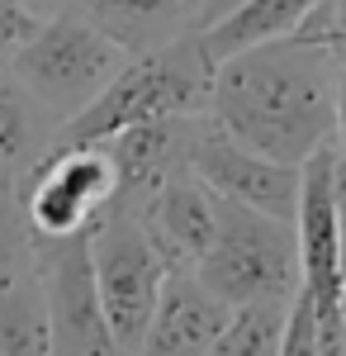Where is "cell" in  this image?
<instances>
[{"mask_svg": "<svg viewBox=\"0 0 346 356\" xmlns=\"http://www.w3.org/2000/svg\"><path fill=\"white\" fill-rule=\"evenodd\" d=\"M337 62L342 43L290 33L213 62L209 119L285 166H304L337 143Z\"/></svg>", "mask_w": 346, "mask_h": 356, "instance_id": "1", "label": "cell"}, {"mask_svg": "<svg viewBox=\"0 0 346 356\" xmlns=\"http://www.w3.org/2000/svg\"><path fill=\"white\" fill-rule=\"evenodd\" d=\"M209 95H213V57L199 33H186L157 53L129 57L119 67V76L57 129V143L76 147V143H105L133 124L199 119V114H209Z\"/></svg>", "mask_w": 346, "mask_h": 356, "instance_id": "2", "label": "cell"}, {"mask_svg": "<svg viewBox=\"0 0 346 356\" xmlns=\"http://www.w3.org/2000/svg\"><path fill=\"white\" fill-rule=\"evenodd\" d=\"M124 62L129 53L119 43H109L81 10H62V15L38 19V29L10 53L5 67L62 129L119 76Z\"/></svg>", "mask_w": 346, "mask_h": 356, "instance_id": "3", "label": "cell"}, {"mask_svg": "<svg viewBox=\"0 0 346 356\" xmlns=\"http://www.w3.org/2000/svg\"><path fill=\"white\" fill-rule=\"evenodd\" d=\"M195 280L213 290L228 309L252 300H294L299 295V238L294 223L270 219L233 200H218V233L195 261Z\"/></svg>", "mask_w": 346, "mask_h": 356, "instance_id": "4", "label": "cell"}, {"mask_svg": "<svg viewBox=\"0 0 346 356\" xmlns=\"http://www.w3.org/2000/svg\"><path fill=\"white\" fill-rule=\"evenodd\" d=\"M90 266H95L100 304H105V318L119 352L138 356L171 266L161 261L157 243L147 238V228L133 209L109 204L105 219L90 228Z\"/></svg>", "mask_w": 346, "mask_h": 356, "instance_id": "5", "label": "cell"}, {"mask_svg": "<svg viewBox=\"0 0 346 356\" xmlns=\"http://www.w3.org/2000/svg\"><path fill=\"white\" fill-rule=\"evenodd\" d=\"M114 195H119V176L100 143H76V147L57 143L19 181V204L33 228V243L90 233L114 204Z\"/></svg>", "mask_w": 346, "mask_h": 356, "instance_id": "6", "label": "cell"}, {"mask_svg": "<svg viewBox=\"0 0 346 356\" xmlns=\"http://www.w3.org/2000/svg\"><path fill=\"white\" fill-rule=\"evenodd\" d=\"M33 271H38L43 304H48L53 356H124L109 332L105 304H100V285L90 266V233L38 243Z\"/></svg>", "mask_w": 346, "mask_h": 356, "instance_id": "7", "label": "cell"}, {"mask_svg": "<svg viewBox=\"0 0 346 356\" xmlns=\"http://www.w3.org/2000/svg\"><path fill=\"white\" fill-rule=\"evenodd\" d=\"M190 171L218 200H233V204H247V209H261L270 219L294 223L299 166H285L275 157H266V152H252L247 143L223 134L209 114L195 124V138H190Z\"/></svg>", "mask_w": 346, "mask_h": 356, "instance_id": "8", "label": "cell"}, {"mask_svg": "<svg viewBox=\"0 0 346 356\" xmlns=\"http://www.w3.org/2000/svg\"><path fill=\"white\" fill-rule=\"evenodd\" d=\"M133 214L142 219L147 238L157 243L161 261L171 271H195V261L209 252L218 233V195L195 171H181L166 186H157Z\"/></svg>", "mask_w": 346, "mask_h": 356, "instance_id": "9", "label": "cell"}, {"mask_svg": "<svg viewBox=\"0 0 346 356\" xmlns=\"http://www.w3.org/2000/svg\"><path fill=\"white\" fill-rule=\"evenodd\" d=\"M199 119H157V124H133L124 134L105 138L100 147L109 152L114 176H119L114 204L138 209L157 186H166L171 176L190 171V138H195V124Z\"/></svg>", "mask_w": 346, "mask_h": 356, "instance_id": "10", "label": "cell"}, {"mask_svg": "<svg viewBox=\"0 0 346 356\" xmlns=\"http://www.w3.org/2000/svg\"><path fill=\"white\" fill-rule=\"evenodd\" d=\"M228 304L213 290H204L195 271H171L161 285L157 314L147 323V337L138 356H209V347L218 342V332L228 323Z\"/></svg>", "mask_w": 346, "mask_h": 356, "instance_id": "11", "label": "cell"}, {"mask_svg": "<svg viewBox=\"0 0 346 356\" xmlns=\"http://www.w3.org/2000/svg\"><path fill=\"white\" fill-rule=\"evenodd\" d=\"M90 24L129 57L157 53L166 43L204 29V0H76Z\"/></svg>", "mask_w": 346, "mask_h": 356, "instance_id": "12", "label": "cell"}, {"mask_svg": "<svg viewBox=\"0 0 346 356\" xmlns=\"http://www.w3.org/2000/svg\"><path fill=\"white\" fill-rule=\"evenodd\" d=\"M53 143H57V119L0 62V181L19 186L53 152Z\"/></svg>", "mask_w": 346, "mask_h": 356, "instance_id": "13", "label": "cell"}, {"mask_svg": "<svg viewBox=\"0 0 346 356\" xmlns=\"http://www.w3.org/2000/svg\"><path fill=\"white\" fill-rule=\"evenodd\" d=\"M322 5H327V0H242L233 15H223V19H213L209 29H199V38H204L209 57L218 62V57L242 53V48H252V43H270V38L299 33Z\"/></svg>", "mask_w": 346, "mask_h": 356, "instance_id": "14", "label": "cell"}, {"mask_svg": "<svg viewBox=\"0 0 346 356\" xmlns=\"http://www.w3.org/2000/svg\"><path fill=\"white\" fill-rule=\"evenodd\" d=\"M0 356H53L38 271L0 290Z\"/></svg>", "mask_w": 346, "mask_h": 356, "instance_id": "15", "label": "cell"}, {"mask_svg": "<svg viewBox=\"0 0 346 356\" xmlns=\"http://www.w3.org/2000/svg\"><path fill=\"white\" fill-rule=\"evenodd\" d=\"M285 318H290V300L238 304L218 332V342L209 347V356H280Z\"/></svg>", "mask_w": 346, "mask_h": 356, "instance_id": "16", "label": "cell"}, {"mask_svg": "<svg viewBox=\"0 0 346 356\" xmlns=\"http://www.w3.org/2000/svg\"><path fill=\"white\" fill-rule=\"evenodd\" d=\"M33 228L24 219V204H19V186L15 181H0V290L33 275Z\"/></svg>", "mask_w": 346, "mask_h": 356, "instance_id": "17", "label": "cell"}, {"mask_svg": "<svg viewBox=\"0 0 346 356\" xmlns=\"http://www.w3.org/2000/svg\"><path fill=\"white\" fill-rule=\"evenodd\" d=\"M280 356H318V309L299 290L290 300V318H285V337H280Z\"/></svg>", "mask_w": 346, "mask_h": 356, "instance_id": "18", "label": "cell"}, {"mask_svg": "<svg viewBox=\"0 0 346 356\" xmlns=\"http://www.w3.org/2000/svg\"><path fill=\"white\" fill-rule=\"evenodd\" d=\"M38 29V15L24 0H0V62H10V53Z\"/></svg>", "mask_w": 346, "mask_h": 356, "instance_id": "19", "label": "cell"}, {"mask_svg": "<svg viewBox=\"0 0 346 356\" xmlns=\"http://www.w3.org/2000/svg\"><path fill=\"white\" fill-rule=\"evenodd\" d=\"M299 33H313V38H327V43H346V0H327Z\"/></svg>", "mask_w": 346, "mask_h": 356, "instance_id": "20", "label": "cell"}, {"mask_svg": "<svg viewBox=\"0 0 346 356\" xmlns=\"http://www.w3.org/2000/svg\"><path fill=\"white\" fill-rule=\"evenodd\" d=\"M337 152H346V43H342V62H337Z\"/></svg>", "mask_w": 346, "mask_h": 356, "instance_id": "21", "label": "cell"}, {"mask_svg": "<svg viewBox=\"0 0 346 356\" xmlns=\"http://www.w3.org/2000/svg\"><path fill=\"white\" fill-rule=\"evenodd\" d=\"M332 191H337V204L346 219V152H332Z\"/></svg>", "mask_w": 346, "mask_h": 356, "instance_id": "22", "label": "cell"}, {"mask_svg": "<svg viewBox=\"0 0 346 356\" xmlns=\"http://www.w3.org/2000/svg\"><path fill=\"white\" fill-rule=\"evenodd\" d=\"M24 5L33 10V15H38V19H48V15H62V10H72L76 0H24Z\"/></svg>", "mask_w": 346, "mask_h": 356, "instance_id": "23", "label": "cell"}, {"mask_svg": "<svg viewBox=\"0 0 346 356\" xmlns=\"http://www.w3.org/2000/svg\"><path fill=\"white\" fill-rule=\"evenodd\" d=\"M242 0H204V29L213 24V19H223V15H233Z\"/></svg>", "mask_w": 346, "mask_h": 356, "instance_id": "24", "label": "cell"}, {"mask_svg": "<svg viewBox=\"0 0 346 356\" xmlns=\"http://www.w3.org/2000/svg\"><path fill=\"white\" fill-rule=\"evenodd\" d=\"M342 280H346V247H342ZM342 295H346V285H342Z\"/></svg>", "mask_w": 346, "mask_h": 356, "instance_id": "25", "label": "cell"}, {"mask_svg": "<svg viewBox=\"0 0 346 356\" xmlns=\"http://www.w3.org/2000/svg\"><path fill=\"white\" fill-rule=\"evenodd\" d=\"M342 318H346V295H342Z\"/></svg>", "mask_w": 346, "mask_h": 356, "instance_id": "26", "label": "cell"}, {"mask_svg": "<svg viewBox=\"0 0 346 356\" xmlns=\"http://www.w3.org/2000/svg\"><path fill=\"white\" fill-rule=\"evenodd\" d=\"M342 228H346V219H342Z\"/></svg>", "mask_w": 346, "mask_h": 356, "instance_id": "27", "label": "cell"}]
</instances>
